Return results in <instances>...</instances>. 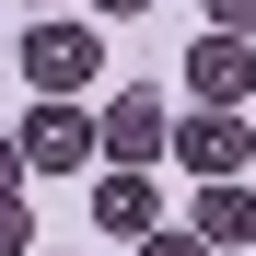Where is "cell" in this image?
Returning <instances> with one entry per match:
<instances>
[{"label": "cell", "mask_w": 256, "mask_h": 256, "mask_svg": "<svg viewBox=\"0 0 256 256\" xmlns=\"http://www.w3.org/2000/svg\"><path fill=\"white\" fill-rule=\"evenodd\" d=\"M186 94L198 105H256V35H222V24H210L186 47Z\"/></svg>", "instance_id": "5"}, {"label": "cell", "mask_w": 256, "mask_h": 256, "mask_svg": "<svg viewBox=\"0 0 256 256\" xmlns=\"http://www.w3.org/2000/svg\"><path fill=\"white\" fill-rule=\"evenodd\" d=\"M94 233H116V244H140V233H163V198H152V175H94Z\"/></svg>", "instance_id": "6"}, {"label": "cell", "mask_w": 256, "mask_h": 256, "mask_svg": "<svg viewBox=\"0 0 256 256\" xmlns=\"http://www.w3.org/2000/svg\"><path fill=\"white\" fill-rule=\"evenodd\" d=\"M210 256H222V244H256V186L244 175H222V186H198V222H186Z\"/></svg>", "instance_id": "7"}, {"label": "cell", "mask_w": 256, "mask_h": 256, "mask_svg": "<svg viewBox=\"0 0 256 256\" xmlns=\"http://www.w3.org/2000/svg\"><path fill=\"white\" fill-rule=\"evenodd\" d=\"M163 152H175V116H163V94H152V82H140V94H116V105H105V163H116V175H152Z\"/></svg>", "instance_id": "3"}, {"label": "cell", "mask_w": 256, "mask_h": 256, "mask_svg": "<svg viewBox=\"0 0 256 256\" xmlns=\"http://www.w3.org/2000/svg\"><path fill=\"white\" fill-rule=\"evenodd\" d=\"M94 152H105V116H82V105H35L24 116V163L35 175H82Z\"/></svg>", "instance_id": "4"}, {"label": "cell", "mask_w": 256, "mask_h": 256, "mask_svg": "<svg viewBox=\"0 0 256 256\" xmlns=\"http://www.w3.org/2000/svg\"><path fill=\"white\" fill-rule=\"evenodd\" d=\"M24 175H35V163H24V140H0V198H24Z\"/></svg>", "instance_id": "9"}, {"label": "cell", "mask_w": 256, "mask_h": 256, "mask_svg": "<svg viewBox=\"0 0 256 256\" xmlns=\"http://www.w3.org/2000/svg\"><path fill=\"white\" fill-rule=\"evenodd\" d=\"M140 256H210L198 233H140Z\"/></svg>", "instance_id": "11"}, {"label": "cell", "mask_w": 256, "mask_h": 256, "mask_svg": "<svg viewBox=\"0 0 256 256\" xmlns=\"http://www.w3.org/2000/svg\"><path fill=\"white\" fill-rule=\"evenodd\" d=\"M24 82H35L47 105L94 94V82H105V35H94V24H24Z\"/></svg>", "instance_id": "1"}, {"label": "cell", "mask_w": 256, "mask_h": 256, "mask_svg": "<svg viewBox=\"0 0 256 256\" xmlns=\"http://www.w3.org/2000/svg\"><path fill=\"white\" fill-rule=\"evenodd\" d=\"M0 256H35V210L24 198H0Z\"/></svg>", "instance_id": "8"}, {"label": "cell", "mask_w": 256, "mask_h": 256, "mask_svg": "<svg viewBox=\"0 0 256 256\" xmlns=\"http://www.w3.org/2000/svg\"><path fill=\"white\" fill-rule=\"evenodd\" d=\"M210 24H222V35H256V0H210Z\"/></svg>", "instance_id": "10"}, {"label": "cell", "mask_w": 256, "mask_h": 256, "mask_svg": "<svg viewBox=\"0 0 256 256\" xmlns=\"http://www.w3.org/2000/svg\"><path fill=\"white\" fill-rule=\"evenodd\" d=\"M94 12H116V24H128V12H152V0H94Z\"/></svg>", "instance_id": "12"}, {"label": "cell", "mask_w": 256, "mask_h": 256, "mask_svg": "<svg viewBox=\"0 0 256 256\" xmlns=\"http://www.w3.org/2000/svg\"><path fill=\"white\" fill-rule=\"evenodd\" d=\"M244 152H256V116H244V105H198V116H175V163H186L198 186L244 175Z\"/></svg>", "instance_id": "2"}]
</instances>
